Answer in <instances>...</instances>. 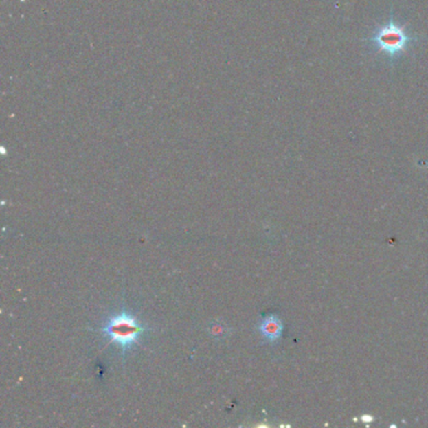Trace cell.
Returning a JSON list of instances; mask_svg holds the SVG:
<instances>
[{"instance_id": "obj_2", "label": "cell", "mask_w": 428, "mask_h": 428, "mask_svg": "<svg viewBox=\"0 0 428 428\" xmlns=\"http://www.w3.org/2000/svg\"><path fill=\"white\" fill-rule=\"evenodd\" d=\"M417 39V36H411L407 32L406 25H401L391 16L388 22L378 27L373 34L367 38V42L378 53L394 59L401 57Z\"/></svg>"}, {"instance_id": "obj_1", "label": "cell", "mask_w": 428, "mask_h": 428, "mask_svg": "<svg viewBox=\"0 0 428 428\" xmlns=\"http://www.w3.org/2000/svg\"><path fill=\"white\" fill-rule=\"evenodd\" d=\"M147 329V326L139 322L137 317L124 309L109 315L102 324L101 332L111 343L116 344L124 357L127 352L141 344V337Z\"/></svg>"}, {"instance_id": "obj_3", "label": "cell", "mask_w": 428, "mask_h": 428, "mask_svg": "<svg viewBox=\"0 0 428 428\" xmlns=\"http://www.w3.org/2000/svg\"><path fill=\"white\" fill-rule=\"evenodd\" d=\"M258 330L264 341L274 344L276 341H280L283 335V322L275 314H269L259 320Z\"/></svg>"}]
</instances>
